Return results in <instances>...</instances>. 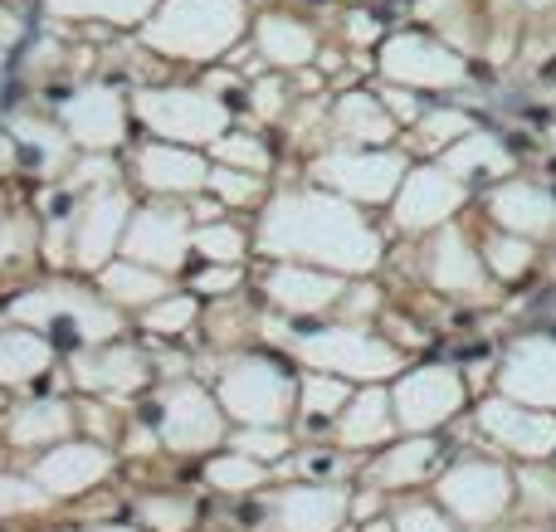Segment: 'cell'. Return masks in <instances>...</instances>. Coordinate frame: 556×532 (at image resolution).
<instances>
[{
  "mask_svg": "<svg viewBox=\"0 0 556 532\" xmlns=\"http://www.w3.org/2000/svg\"><path fill=\"white\" fill-rule=\"evenodd\" d=\"M260 250L293 264H317L327 274H366L381 259L376 230L342 201L323 191H288L264 211Z\"/></svg>",
  "mask_w": 556,
  "mask_h": 532,
  "instance_id": "obj_1",
  "label": "cell"
},
{
  "mask_svg": "<svg viewBox=\"0 0 556 532\" xmlns=\"http://www.w3.org/2000/svg\"><path fill=\"white\" fill-rule=\"evenodd\" d=\"M244 35V0H166L142 25V39L172 59H215Z\"/></svg>",
  "mask_w": 556,
  "mask_h": 532,
  "instance_id": "obj_2",
  "label": "cell"
},
{
  "mask_svg": "<svg viewBox=\"0 0 556 532\" xmlns=\"http://www.w3.org/2000/svg\"><path fill=\"white\" fill-rule=\"evenodd\" d=\"M293 352L307 367L327 371V377L337 371V377H352V381H386L401 371V352L362 328H317L307 338H298Z\"/></svg>",
  "mask_w": 556,
  "mask_h": 532,
  "instance_id": "obj_3",
  "label": "cell"
},
{
  "mask_svg": "<svg viewBox=\"0 0 556 532\" xmlns=\"http://www.w3.org/2000/svg\"><path fill=\"white\" fill-rule=\"evenodd\" d=\"M137 117L172 147H195L225 137L230 107L215 93H195V88H147V93H137Z\"/></svg>",
  "mask_w": 556,
  "mask_h": 532,
  "instance_id": "obj_4",
  "label": "cell"
},
{
  "mask_svg": "<svg viewBox=\"0 0 556 532\" xmlns=\"http://www.w3.org/2000/svg\"><path fill=\"white\" fill-rule=\"evenodd\" d=\"M220 410L240 426L278 430V420L293 410V381L274 362H235L220 377Z\"/></svg>",
  "mask_w": 556,
  "mask_h": 532,
  "instance_id": "obj_5",
  "label": "cell"
},
{
  "mask_svg": "<svg viewBox=\"0 0 556 532\" xmlns=\"http://www.w3.org/2000/svg\"><path fill=\"white\" fill-rule=\"evenodd\" d=\"M15 318L35 322V328L59 332L64 328L68 338L78 342H108L117 332V313L103 308L93 293H78V289H45V293H29V299L15 303Z\"/></svg>",
  "mask_w": 556,
  "mask_h": 532,
  "instance_id": "obj_6",
  "label": "cell"
},
{
  "mask_svg": "<svg viewBox=\"0 0 556 532\" xmlns=\"http://www.w3.org/2000/svg\"><path fill=\"white\" fill-rule=\"evenodd\" d=\"M381 74L401 88H450L469 68H464L459 49L440 45L430 35H391L381 45Z\"/></svg>",
  "mask_w": 556,
  "mask_h": 532,
  "instance_id": "obj_7",
  "label": "cell"
},
{
  "mask_svg": "<svg viewBox=\"0 0 556 532\" xmlns=\"http://www.w3.org/2000/svg\"><path fill=\"white\" fill-rule=\"evenodd\" d=\"M459 406H464V381H459V371H450V367L405 371V377L395 381V396H391L395 426L415 430V435L444 426L450 416H459Z\"/></svg>",
  "mask_w": 556,
  "mask_h": 532,
  "instance_id": "obj_8",
  "label": "cell"
},
{
  "mask_svg": "<svg viewBox=\"0 0 556 532\" xmlns=\"http://www.w3.org/2000/svg\"><path fill=\"white\" fill-rule=\"evenodd\" d=\"M317 181L332 186L337 195L352 201H391L405 181V156L401 152H332L313 166Z\"/></svg>",
  "mask_w": 556,
  "mask_h": 532,
  "instance_id": "obj_9",
  "label": "cell"
},
{
  "mask_svg": "<svg viewBox=\"0 0 556 532\" xmlns=\"http://www.w3.org/2000/svg\"><path fill=\"white\" fill-rule=\"evenodd\" d=\"M508 474L498 465H483V459H469V465H454L450 474L440 479V504L450 508V518L459 523H493V518L508 508Z\"/></svg>",
  "mask_w": 556,
  "mask_h": 532,
  "instance_id": "obj_10",
  "label": "cell"
},
{
  "mask_svg": "<svg viewBox=\"0 0 556 532\" xmlns=\"http://www.w3.org/2000/svg\"><path fill=\"white\" fill-rule=\"evenodd\" d=\"M123 250H127V264H142V269H176L191 250V215L181 211H137L127 220V235H123Z\"/></svg>",
  "mask_w": 556,
  "mask_h": 532,
  "instance_id": "obj_11",
  "label": "cell"
},
{
  "mask_svg": "<svg viewBox=\"0 0 556 532\" xmlns=\"http://www.w3.org/2000/svg\"><path fill=\"white\" fill-rule=\"evenodd\" d=\"M459 205H464V181H454L440 166H420V172H410L401 181V191H395V225L420 235V230L444 225Z\"/></svg>",
  "mask_w": 556,
  "mask_h": 532,
  "instance_id": "obj_12",
  "label": "cell"
},
{
  "mask_svg": "<svg viewBox=\"0 0 556 532\" xmlns=\"http://www.w3.org/2000/svg\"><path fill=\"white\" fill-rule=\"evenodd\" d=\"M346 494L337 484L283 489L264 504V532H337L346 518Z\"/></svg>",
  "mask_w": 556,
  "mask_h": 532,
  "instance_id": "obj_13",
  "label": "cell"
},
{
  "mask_svg": "<svg viewBox=\"0 0 556 532\" xmlns=\"http://www.w3.org/2000/svg\"><path fill=\"white\" fill-rule=\"evenodd\" d=\"M59 123L78 147H88V152L103 147L108 152V147H117L127 137V107L113 88H84V93H74L59 107Z\"/></svg>",
  "mask_w": 556,
  "mask_h": 532,
  "instance_id": "obj_14",
  "label": "cell"
},
{
  "mask_svg": "<svg viewBox=\"0 0 556 532\" xmlns=\"http://www.w3.org/2000/svg\"><path fill=\"white\" fill-rule=\"evenodd\" d=\"M220 406H215L211 391L201 387H176L172 396H166L162 406V440L172 449H181V455H191V449H211L215 440H220Z\"/></svg>",
  "mask_w": 556,
  "mask_h": 532,
  "instance_id": "obj_15",
  "label": "cell"
},
{
  "mask_svg": "<svg viewBox=\"0 0 556 532\" xmlns=\"http://www.w3.org/2000/svg\"><path fill=\"white\" fill-rule=\"evenodd\" d=\"M123 235H127V195L108 186V191H98L93 201L74 215V254H78V264H84V269L108 264Z\"/></svg>",
  "mask_w": 556,
  "mask_h": 532,
  "instance_id": "obj_16",
  "label": "cell"
},
{
  "mask_svg": "<svg viewBox=\"0 0 556 532\" xmlns=\"http://www.w3.org/2000/svg\"><path fill=\"white\" fill-rule=\"evenodd\" d=\"M483 435L498 440L503 449H513V455H528V459H542L556 449V420L538 416V410H522L513 406V401H489L479 416Z\"/></svg>",
  "mask_w": 556,
  "mask_h": 532,
  "instance_id": "obj_17",
  "label": "cell"
},
{
  "mask_svg": "<svg viewBox=\"0 0 556 532\" xmlns=\"http://www.w3.org/2000/svg\"><path fill=\"white\" fill-rule=\"evenodd\" d=\"M503 391L528 406H556V342L528 338L503 362Z\"/></svg>",
  "mask_w": 556,
  "mask_h": 532,
  "instance_id": "obj_18",
  "label": "cell"
},
{
  "mask_svg": "<svg viewBox=\"0 0 556 532\" xmlns=\"http://www.w3.org/2000/svg\"><path fill=\"white\" fill-rule=\"evenodd\" d=\"M108 469H113L108 449H98V445H59L35 465V479H39L45 494L74 498V494H84V489H93Z\"/></svg>",
  "mask_w": 556,
  "mask_h": 532,
  "instance_id": "obj_19",
  "label": "cell"
},
{
  "mask_svg": "<svg viewBox=\"0 0 556 532\" xmlns=\"http://www.w3.org/2000/svg\"><path fill=\"white\" fill-rule=\"evenodd\" d=\"M327 132L342 142V152H371V147H386L395 132L391 113L381 107V98L371 93H346L332 103L327 113Z\"/></svg>",
  "mask_w": 556,
  "mask_h": 532,
  "instance_id": "obj_20",
  "label": "cell"
},
{
  "mask_svg": "<svg viewBox=\"0 0 556 532\" xmlns=\"http://www.w3.org/2000/svg\"><path fill=\"white\" fill-rule=\"evenodd\" d=\"M137 176L152 191H172V195H191L205 186L211 166L191 152V147H172V142H147L137 152Z\"/></svg>",
  "mask_w": 556,
  "mask_h": 532,
  "instance_id": "obj_21",
  "label": "cell"
},
{
  "mask_svg": "<svg viewBox=\"0 0 556 532\" xmlns=\"http://www.w3.org/2000/svg\"><path fill=\"white\" fill-rule=\"evenodd\" d=\"M269 299L283 313H323L342 299V279L327 269H307V264H278L269 274Z\"/></svg>",
  "mask_w": 556,
  "mask_h": 532,
  "instance_id": "obj_22",
  "label": "cell"
},
{
  "mask_svg": "<svg viewBox=\"0 0 556 532\" xmlns=\"http://www.w3.org/2000/svg\"><path fill=\"white\" fill-rule=\"evenodd\" d=\"M430 279L434 289L444 293H459V299H479L483 293V264L479 254L469 250V240H464V230H440L430 244Z\"/></svg>",
  "mask_w": 556,
  "mask_h": 532,
  "instance_id": "obj_23",
  "label": "cell"
},
{
  "mask_svg": "<svg viewBox=\"0 0 556 532\" xmlns=\"http://www.w3.org/2000/svg\"><path fill=\"white\" fill-rule=\"evenodd\" d=\"M254 39H260V54L274 68H303L317 54V35L293 15H264L254 25Z\"/></svg>",
  "mask_w": 556,
  "mask_h": 532,
  "instance_id": "obj_24",
  "label": "cell"
},
{
  "mask_svg": "<svg viewBox=\"0 0 556 532\" xmlns=\"http://www.w3.org/2000/svg\"><path fill=\"white\" fill-rule=\"evenodd\" d=\"M74 377L78 387L88 391H132L142 387V357L127 347H103V352H84V357L74 362Z\"/></svg>",
  "mask_w": 556,
  "mask_h": 532,
  "instance_id": "obj_25",
  "label": "cell"
},
{
  "mask_svg": "<svg viewBox=\"0 0 556 532\" xmlns=\"http://www.w3.org/2000/svg\"><path fill=\"white\" fill-rule=\"evenodd\" d=\"M513 166V156L498 147V137H489V132H469V137H459L454 147H444V166L440 172H450L454 181H469V176H503Z\"/></svg>",
  "mask_w": 556,
  "mask_h": 532,
  "instance_id": "obj_26",
  "label": "cell"
},
{
  "mask_svg": "<svg viewBox=\"0 0 556 532\" xmlns=\"http://www.w3.org/2000/svg\"><path fill=\"white\" fill-rule=\"evenodd\" d=\"M49 342L35 338V332H0V387H20V381H35L39 371L49 367Z\"/></svg>",
  "mask_w": 556,
  "mask_h": 532,
  "instance_id": "obj_27",
  "label": "cell"
},
{
  "mask_svg": "<svg viewBox=\"0 0 556 532\" xmlns=\"http://www.w3.org/2000/svg\"><path fill=\"white\" fill-rule=\"evenodd\" d=\"M395 430V410L381 391H366V396L352 401V410H342V445H381Z\"/></svg>",
  "mask_w": 556,
  "mask_h": 532,
  "instance_id": "obj_28",
  "label": "cell"
},
{
  "mask_svg": "<svg viewBox=\"0 0 556 532\" xmlns=\"http://www.w3.org/2000/svg\"><path fill=\"white\" fill-rule=\"evenodd\" d=\"M434 469H440V445H434V440H410V445H401V449H386V459L371 474L391 489H405V484L430 479Z\"/></svg>",
  "mask_w": 556,
  "mask_h": 532,
  "instance_id": "obj_29",
  "label": "cell"
},
{
  "mask_svg": "<svg viewBox=\"0 0 556 532\" xmlns=\"http://www.w3.org/2000/svg\"><path fill=\"white\" fill-rule=\"evenodd\" d=\"M103 293L113 303L152 308V303L166 299V279L156 269H142V264H113V269H103Z\"/></svg>",
  "mask_w": 556,
  "mask_h": 532,
  "instance_id": "obj_30",
  "label": "cell"
},
{
  "mask_svg": "<svg viewBox=\"0 0 556 532\" xmlns=\"http://www.w3.org/2000/svg\"><path fill=\"white\" fill-rule=\"evenodd\" d=\"M493 215L508 230H542L556 215V205L532 186H503V191H493Z\"/></svg>",
  "mask_w": 556,
  "mask_h": 532,
  "instance_id": "obj_31",
  "label": "cell"
},
{
  "mask_svg": "<svg viewBox=\"0 0 556 532\" xmlns=\"http://www.w3.org/2000/svg\"><path fill=\"white\" fill-rule=\"evenodd\" d=\"M68 426H74L68 406L39 401V406H25L15 420H10V435H15V445H54L59 435H68Z\"/></svg>",
  "mask_w": 556,
  "mask_h": 532,
  "instance_id": "obj_32",
  "label": "cell"
},
{
  "mask_svg": "<svg viewBox=\"0 0 556 532\" xmlns=\"http://www.w3.org/2000/svg\"><path fill=\"white\" fill-rule=\"evenodd\" d=\"M64 20H108V25H137L156 10V0H49Z\"/></svg>",
  "mask_w": 556,
  "mask_h": 532,
  "instance_id": "obj_33",
  "label": "cell"
},
{
  "mask_svg": "<svg viewBox=\"0 0 556 532\" xmlns=\"http://www.w3.org/2000/svg\"><path fill=\"white\" fill-rule=\"evenodd\" d=\"M459 137H469V117H464L459 107H434V113H425L420 127H415V147H420V152H444V147H454Z\"/></svg>",
  "mask_w": 556,
  "mask_h": 532,
  "instance_id": "obj_34",
  "label": "cell"
},
{
  "mask_svg": "<svg viewBox=\"0 0 556 532\" xmlns=\"http://www.w3.org/2000/svg\"><path fill=\"white\" fill-rule=\"evenodd\" d=\"M215 166H230V172H269V147L260 137H240V132H225L215 137Z\"/></svg>",
  "mask_w": 556,
  "mask_h": 532,
  "instance_id": "obj_35",
  "label": "cell"
},
{
  "mask_svg": "<svg viewBox=\"0 0 556 532\" xmlns=\"http://www.w3.org/2000/svg\"><path fill=\"white\" fill-rule=\"evenodd\" d=\"M205 479H211L215 489H225V494H250V489L264 484V465H254V459H244V455H220Z\"/></svg>",
  "mask_w": 556,
  "mask_h": 532,
  "instance_id": "obj_36",
  "label": "cell"
},
{
  "mask_svg": "<svg viewBox=\"0 0 556 532\" xmlns=\"http://www.w3.org/2000/svg\"><path fill=\"white\" fill-rule=\"evenodd\" d=\"M191 244L211 264H240L244 259V235L235 230V225H205V230L191 235Z\"/></svg>",
  "mask_w": 556,
  "mask_h": 532,
  "instance_id": "obj_37",
  "label": "cell"
},
{
  "mask_svg": "<svg viewBox=\"0 0 556 532\" xmlns=\"http://www.w3.org/2000/svg\"><path fill=\"white\" fill-rule=\"evenodd\" d=\"M142 523L152 532H186L195 523V508L186 504V498H142Z\"/></svg>",
  "mask_w": 556,
  "mask_h": 532,
  "instance_id": "obj_38",
  "label": "cell"
},
{
  "mask_svg": "<svg viewBox=\"0 0 556 532\" xmlns=\"http://www.w3.org/2000/svg\"><path fill=\"white\" fill-rule=\"evenodd\" d=\"M288 440L283 430H264V426H244L240 435H235V455L254 459V465H274V459H283Z\"/></svg>",
  "mask_w": 556,
  "mask_h": 532,
  "instance_id": "obj_39",
  "label": "cell"
},
{
  "mask_svg": "<svg viewBox=\"0 0 556 532\" xmlns=\"http://www.w3.org/2000/svg\"><path fill=\"white\" fill-rule=\"evenodd\" d=\"M205 186H211V191L220 195L225 205H250L254 195H260V176H250V172H230V166H211Z\"/></svg>",
  "mask_w": 556,
  "mask_h": 532,
  "instance_id": "obj_40",
  "label": "cell"
},
{
  "mask_svg": "<svg viewBox=\"0 0 556 532\" xmlns=\"http://www.w3.org/2000/svg\"><path fill=\"white\" fill-rule=\"evenodd\" d=\"M191 318H195V299H162V303H152V308H147L142 322L152 332H162V338H172V332L191 328Z\"/></svg>",
  "mask_w": 556,
  "mask_h": 532,
  "instance_id": "obj_41",
  "label": "cell"
},
{
  "mask_svg": "<svg viewBox=\"0 0 556 532\" xmlns=\"http://www.w3.org/2000/svg\"><path fill=\"white\" fill-rule=\"evenodd\" d=\"M337 406H346V387L332 377H303V410L307 416H332Z\"/></svg>",
  "mask_w": 556,
  "mask_h": 532,
  "instance_id": "obj_42",
  "label": "cell"
},
{
  "mask_svg": "<svg viewBox=\"0 0 556 532\" xmlns=\"http://www.w3.org/2000/svg\"><path fill=\"white\" fill-rule=\"evenodd\" d=\"M489 269L493 274H503V279H518L522 269H528V259H532V250L522 240H508V235H498V240H489Z\"/></svg>",
  "mask_w": 556,
  "mask_h": 532,
  "instance_id": "obj_43",
  "label": "cell"
},
{
  "mask_svg": "<svg viewBox=\"0 0 556 532\" xmlns=\"http://www.w3.org/2000/svg\"><path fill=\"white\" fill-rule=\"evenodd\" d=\"M395 532H454V523L440 514V508H430V504H410V508H401L395 514Z\"/></svg>",
  "mask_w": 556,
  "mask_h": 532,
  "instance_id": "obj_44",
  "label": "cell"
},
{
  "mask_svg": "<svg viewBox=\"0 0 556 532\" xmlns=\"http://www.w3.org/2000/svg\"><path fill=\"white\" fill-rule=\"evenodd\" d=\"M45 489L25 484V479H0V518L5 514H25V508H39L45 504Z\"/></svg>",
  "mask_w": 556,
  "mask_h": 532,
  "instance_id": "obj_45",
  "label": "cell"
},
{
  "mask_svg": "<svg viewBox=\"0 0 556 532\" xmlns=\"http://www.w3.org/2000/svg\"><path fill=\"white\" fill-rule=\"evenodd\" d=\"M386 113H391V123H395V117H420L425 113V103H420V98H415V88H401V84H391V88H386Z\"/></svg>",
  "mask_w": 556,
  "mask_h": 532,
  "instance_id": "obj_46",
  "label": "cell"
},
{
  "mask_svg": "<svg viewBox=\"0 0 556 532\" xmlns=\"http://www.w3.org/2000/svg\"><path fill=\"white\" fill-rule=\"evenodd\" d=\"M235 283H240V264H220V269H205L201 279H195V289L201 293H225V289H235Z\"/></svg>",
  "mask_w": 556,
  "mask_h": 532,
  "instance_id": "obj_47",
  "label": "cell"
},
{
  "mask_svg": "<svg viewBox=\"0 0 556 532\" xmlns=\"http://www.w3.org/2000/svg\"><path fill=\"white\" fill-rule=\"evenodd\" d=\"M254 107H260L264 117H278V113H283V84H278V78H264V84L254 88Z\"/></svg>",
  "mask_w": 556,
  "mask_h": 532,
  "instance_id": "obj_48",
  "label": "cell"
},
{
  "mask_svg": "<svg viewBox=\"0 0 556 532\" xmlns=\"http://www.w3.org/2000/svg\"><path fill=\"white\" fill-rule=\"evenodd\" d=\"M20 250H25V230H20V220L0 225V259H15Z\"/></svg>",
  "mask_w": 556,
  "mask_h": 532,
  "instance_id": "obj_49",
  "label": "cell"
},
{
  "mask_svg": "<svg viewBox=\"0 0 556 532\" xmlns=\"http://www.w3.org/2000/svg\"><path fill=\"white\" fill-rule=\"evenodd\" d=\"M346 35H352L356 45H371V39L381 35V25H376L371 15H362V10H356V15H352V25H346Z\"/></svg>",
  "mask_w": 556,
  "mask_h": 532,
  "instance_id": "obj_50",
  "label": "cell"
},
{
  "mask_svg": "<svg viewBox=\"0 0 556 532\" xmlns=\"http://www.w3.org/2000/svg\"><path fill=\"white\" fill-rule=\"evenodd\" d=\"M15 39H20V20L10 15L5 5H0V49H5V45H15Z\"/></svg>",
  "mask_w": 556,
  "mask_h": 532,
  "instance_id": "obj_51",
  "label": "cell"
},
{
  "mask_svg": "<svg viewBox=\"0 0 556 532\" xmlns=\"http://www.w3.org/2000/svg\"><path fill=\"white\" fill-rule=\"evenodd\" d=\"M376 504H381V498H376V494H362L352 508H356V514H362V518H371V514H376Z\"/></svg>",
  "mask_w": 556,
  "mask_h": 532,
  "instance_id": "obj_52",
  "label": "cell"
},
{
  "mask_svg": "<svg viewBox=\"0 0 556 532\" xmlns=\"http://www.w3.org/2000/svg\"><path fill=\"white\" fill-rule=\"evenodd\" d=\"M366 532H395L391 523H371V528H366Z\"/></svg>",
  "mask_w": 556,
  "mask_h": 532,
  "instance_id": "obj_53",
  "label": "cell"
},
{
  "mask_svg": "<svg viewBox=\"0 0 556 532\" xmlns=\"http://www.w3.org/2000/svg\"><path fill=\"white\" fill-rule=\"evenodd\" d=\"M93 532H132V528H93Z\"/></svg>",
  "mask_w": 556,
  "mask_h": 532,
  "instance_id": "obj_54",
  "label": "cell"
}]
</instances>
